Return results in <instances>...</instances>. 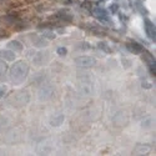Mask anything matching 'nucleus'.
Segmentation results:
<instances>
[{
    "label": "nucleus",
    "mask_w": 156,
    "mask_h": 156,
    "mask_svg": "<svg viewBox=\"0 0 156 156\" xmlns=\"http://www.w3.org/2000/svg\"><path fill=\"white\" fill-rule=\"evenodd\" d=\"M75 62L80 66H91L95 64V59L90 58V56H79L75 59Z\"/></svg>",
    "instance_id": "nucleus-1"
},
{
    "label": "nucleus",
    "mask_w": 156,
    "mask_h": 156,
    "mask_svg": "<svg viewBox=\"0 0 156 156\" xmlns=\"http://www.w3.org/2000/svg\"><path fill=\"white\" fill-rule=\"evenodd\" d=\"M145 31H146V34L150 39L155 40V25L147 19L145 20Z\"/></svg>",
    "instance_id": "nucleus-2"
},
{
    "label": "nucleus",
    "mask_w": 156,
    "mask_h": 156,
    "mask_svg": "<svg viewBox=\"0 0 156 156\" xmlns=\"http://www.w3.org/2000/svg\"><path fill=\"white\" fill-rule=\"evenodd\" d=\"M126 48L131 51V53H134V54H140V53H142V46L140 45V44H137V43H127L126 44Z\"/></svg>",
    "instance_id": "nucleus-3"
},
{
    "label": "nucleus",
    "mask_w": 156,
    "mask_h": 156,
    "mask_svg": "<svg viewBox=\"0 0 156 156\" xmlns=\"http://www.w3.org/2000/svg\"><path fill=\"white\" fill-rule=\"evenodd\" d=\"M9 48L10 49H12V50H18V51H20V50H23V45L19 43V41H11L10 44H9Z\"/></svg>",
    "instance_id": "nucleus-4"
},
{
    "label": "nucleus",
    "mask_w": 156,
    "mask_h": 156,
    "mask_svg": "<svg viewBox=\"0 0 156 156\" xmlns=\"http://www.w3.org/2000/svg\"><path fill=\"white\" fill-rule=\"evenodd\" d=\"M5 69H6V65H5V62H4L3 60H0V75L4 74Z\"/></svg>",
    "instance_id": "nucleus-5"
},
{
    "label": "nucleus",
    "mask_w": 156,
    "mask_h": 156,
    "mask_svg": "<svg viewBox=\"0 0 156 156\" xmlns=\"http://www.w3.org/2000/svg\"><path fill=\"white\" fill-rule=\"evenodd\" d=\"M58 53H61L60 55H65V54H66V49H59Z\"/></svg>",
    "instance_id": "nucleus-6"
},
{
    "label": "nucleus",
    "mask_w": 156,
    "mask_h": 156,
    "mask_svg": "<svg viewBox=\"0 0 156 156\" xmlns=\"http://www.w3.org/2000/svg\"><path fill=\"white\" fill-rule=\"evenodd\" d=\"M4 93H5V87H2V89H0V98L4 95Z\"/></svg>",
    "instance_id": "nucleus-7"
}]
</instances>
